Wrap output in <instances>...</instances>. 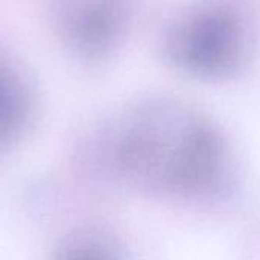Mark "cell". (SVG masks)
<instances>
[{"label":"cell","instance_id":"4","mask_svg":"<svg viewBox=\"0 0 260 260\" xmlns=\"http://www.w3.org/2000/svg\"><path fill=\"white\" fill-rule=\"evenodd\" d=\"M32 90L20 66L0 50V151L11 146L27 126Z\"/></svg>","mask_w":260,"mask_h":260},{"label":"cell","instance_id":"1","mask_svg":"<svg viewBox=\"0 0 260 260\" xmlns=\"http://www.w3.org/2000/svg\"><path fill=\"white\" fill-rule=\"evenodd\" d=\"M108 152L133 187L169 201L209 206L230 195L236 163L221 129L197 108L151 99L114 122Z\"/></svg>","mask_w":260,"mask_h":260},{"label":"cell","instance_id":"5","mask_svg":"<svg viewBox=\"0 0 260 260\" xmlns=\"http://www.w3.org/2000/svg\"><path fill=\"white\" fill-rule=\"evenodd\" d=\"M53 260H128L116 241L101 233H82L69 239Z\"/></svg>","mask_w":260,"mask_h":260},{"label":"cell","instance_id":"2","mask_svg":"<svg viewBox=\"0 0 260 260\" xmlns=\"http://www.w3.org/2000/svg\"><path fill=\"white\" fill-rule=\"evenodd\" d=\"M251 32L241 11L227 3L200 5L181 15L168 35V52L184 72L225 78L248 56Z\"/></svg>","mask_w":260,"mask_h":260},{"label":"cell","instance_id":"3","mask_svg":"<svg viewBox=\"0 0 260 260\" xmlns=\"http://www.w3.org/2000/svg\"><path fill=\"white\" fill-rule=\"evenodd\" d=\"M133 0H49L61 43L79 59H101L125 34Z\"/></svg>","mask_w":260,"mask_h":260}]
</instances>
